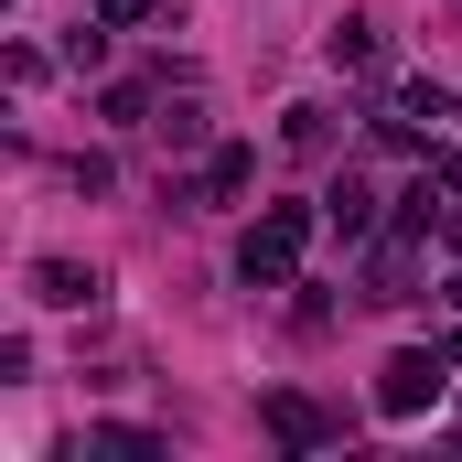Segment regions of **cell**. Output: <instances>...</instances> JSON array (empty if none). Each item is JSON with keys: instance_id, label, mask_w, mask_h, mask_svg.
<instances>
[{"instance_id": "1", "label": "cell", "mask_w": 462, "mask_h": 462, "mask_svg": "<svg viewBox=\"0 0 462 462\" xmlns=\"http://www.w3.org/2000/svg\"><path fill=\"white\" fill-rule=\"evenodd\" d=\"M301 247H312V205H269L258 226L236 236V280L247 291H291L301 280Z\"/></svg>"}, {"instance_id": "2", "label": "cell", "mask_w": 462, "mask_h": 462, "mask_svg": "<svg viewBox=\"0 0 462 462\" xmlns=\"http://www.w3.org/2000/svg\"><path fill=\"white\" fill-rule=\"evenodd\" d=\"M441 387H452V355H441V345H409V355H387L376 409H387V420H420V409H441Z\"/></svg>"}, {"instance_id": "3", "label": "cell", "mask_w": 462, "mask_h": 462, "mask_svg": "<svg viewBox=\"0 0 462 462\" xmlns=\"http://www.w3.org/2000/svg\"><path fill=\"white\" fill-rule=\"evenodd\" d=\"M32 301H54V312H97V301H108V280H97V269H76V258H32Z\"/></svg>"}, {"instance_id": "4", "label": "cell", "mask_w": 462, "mask_h": 462, "mask_svg": "<svg viewBox=\"0 0 462 462\" xmlns=\"http://www.w3.org/2000/svg\"><path fill=\"white\" fill-rule=\"evenodd\" d=\"M258 420H269V441H280V452H323V441H334V420H323L312 398H291V387H280Z\"/></svg>"}, {"instance_id": "5", "label": "cell", "mask_w": 462, "mask_h": 462, "mask_svg": "<svg viewBox=\"0 0 462 462\" xmlns=\"http://www.w3.org/2000/svg\"><path fill=\"white\" fill-rule=\"evenodd\" d=\"M409 280H420V236L387 226L376 236V269H365V301H409Z\"/></svg>"}, {"instance_id": "6", "label": "cell", "mask_w": 462, "mask_h": 462, "mask_svg": "<svg viewBox=\"0 0 462 462\" xmlns=\"http://www.w3.org/2000/svg\"><path fill=\"white\" fill-rule=\"evenodd\" d=\"M247 183H258V151H247V140H226V151L205 162V205H236Z\"/></svg>"}, {"instance_id": "7", "label": "cell", "mask_w": 462, "mask_h": 462, "mask_svg": "<svg viewBox=\"0 0 462 462\" xmlns=\"http://www.w3.org/2000/svg\"><path fill=\"white\" fill-rule=\"evenodd\" d=\"M323 216H334V236H376V194H365V183H334V194H323Z\"/></svg>"}, {"instance_id": "8", "label": "cell", "mask_w": 462, "mask_h": 462, "mask_svg": "<svg viewBox=\"0 0 462 462\" xmlns=\"http://www.w3.org/2000/svg\"><path fill=\"white\" fill-rule=\"evenodd\" d=\"M280 140H291L301 162H323V151H334V108H291V118H280Z\"/></svg>"}, {"instance_id": "9", "label": "cell", "mask_w": 462, "mask_h": 462, "mask_svg": "<svg viewBox=\"0 0 462 462\" xmlns=\"http://www.w3.org/2000/svg\"><path fill=\"white\" fill-rule=\"evenodd\" d=\"M334 65H355V76H376V22H334Z\"/></svg>"}, {"instance_id": "10", "label": "cell", "mask_w": 462, "mask_h": 462, "mask_svg": "<svg viewBox=\"0 0 462 462\" xmlns=\"http://www.w3.org/2000/svg\"><path fill=\"white\" fill-rule=\"evenodd\" d=\"M430 216H441V194H430V172H420V183L398 194V226H409V236H430Z\"/></svg>"}, {"instance_id": "11", "label": "cell", "mask_w": 462, "mask_h": 462, "mask_svg": "<svg viewBox=\"0 0 462 462\" xmlns=\"http://www.w3.org/2000/svg\"><path fill=\"white\" fill-rule=\"evenodd\" d=\"M162 129V151H205V108H172V118H151Z\"/></svg>"}, {"instance_id": "12", "label": "cell", "mask_w": 462, "mask_h": 462, "mask_svg": "<svg viewBox=\"0 0 462 462\" xmlns=\"http://www.w3.org/2000/svg\"><path fill=\"white\" fill-rule=\"evenodd\" d=\"M151 11H162V0H97V22H108V32H129V22H151Z\"/></svg>"}]
</instances>
